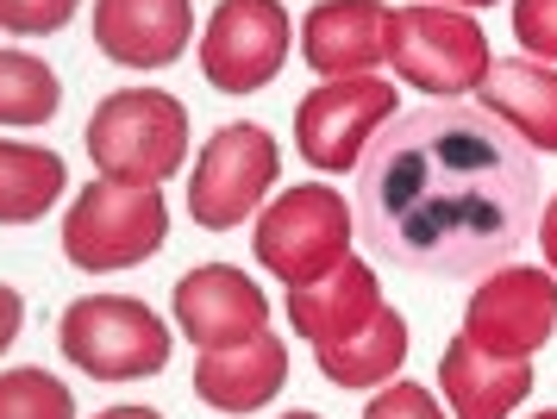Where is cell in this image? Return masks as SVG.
<instances>
[{"mask_svg": "<svg viewBox=\"0 0 557 419\" xmlns=\"http://www.w3.org/2000/svg\"><path fill=\"white\" fill-rule=\"evenodd\" d=\"M95 419H163L157 407H107V414H95Z\"/></svg>", "mask_w": 557, "mask_h": 419, "instance_id": "obj_27", "label": "cell"}, {"mask_svg": "<svg viewBox=\"0 0 557 419\" xmlns=\"http://www.w3.org/2000/svg\"><path fill=\"white\" fill-rule=\"evenodd\" d=\"M376 313H382L376 270L357 263V257H345L332 275L307 282V288H288V320H295V332L313 350H332V345H345V338H357Z\"/></svg>", "mask_w": 557, "mask_h": 419, "instance_id": "obj_14", "label": "cell"}, {"mask_svg": "<svg viewBox=\"0 0 557 419\" xmlns=\"http://www.w3.org/2000/svg\"><path fill=\"white\" fill-rule=\"evenodd\" d=\"M276 175H282V150L263 125L251 120L220 125L207 138L195 175H188V213H195L201 232H232L251 213H263V195L276 188Z\"/></svg>", "mask_w": 557, "mask_h": 419, "instance_id": "obj_6", "label": "cell"}, {"mask_svg": "<svg viewBox=\"0 0 557 419\" xmlns=\"http://www.w3.org/2000/svg\"><path fill=\"white\" fill-rule=\"evenodd\" d=\"M351 232H357L351 200L338 188H326V182H313V188L276 195L257 213L251 250H257V263L270 275H282L288 288H307V282L332 275L351 257Z\"/></svg>", "mask_w": 557, "mask_h": 419, "instance_id": "obj_5", "label": "cell"}, {"mask_svg": "<svg viewBox=\"0 0 557 419\" xmlns=\"http://www.w3.org/2000/svg\"><path fill=\"white\" fill-rule=\"evenodd\" d=\"M557 332V275L552 270H495L476 282L463 338L488 357H532Z\"/></svg>", "mask_w": 557, "mask_h": 419, "instance_id": "obj_10", "label": "cell"}, {"mask_svg": "<svg viewBox=\"0 0 557 419\" xmlns=\"http://www.w3.org/2000/svg\"><path fill=\"white\" fill-rule=\"evenodd\" d=\"M20 332H26V295L0 282V357H7V345H13Z\"/></svg>", "mask_w": 557, "mask_h": 419, "instance_id": "obj_25", "label": "cell"}, {"mask_svg": "<svg viewBox=\"0 0 557 419\" xmlns=\"http://www.w3.org/2000/svg\"><path fill=\"white\" fill-rule=\"evenodd\" d=\"M57 350L95 382H145L170 363V325L132 295H82L57 320Z\"/></svg>", "mask_w": 557, "mask_h": 419, "instance_id": "obj_3", "label": "cell"}, {"mask_svg": "<svg viewBox=\"0 0 557 419\" xmlns=\"http://www.w3.org/2000/svg\"><path fill=\"white\" fill-rule=\"evenodd\" d=\"M82 0H0V32H20V38H51L76 20Z\"/></svg>", "mask_w": 557, "mask_h": 419, "instance_id": "obj_22", "label": "cell"}, {"mask_svg": "<svg viewBox=\"0 0 557 419\" xmlns=\"http://www.w3.org/2000/svg\"><path fill=\"white\" fill-rule=\"evenodd\" d=\"M288 38H295V25L282 13V0H220L207 13V38H201L207 88H220V95L270 88L288 63Z\"/></svg>", "mask_w": 557, "mask_h": 419, "instance_id": "obj_9", "label": "cell"}, {"mask_svg": "<svg viewBox=\"0 0 557 419\" xmlns=\"http://www.w3.org/2000/svg\"><path fill=\"white\" fill-rule=\"evenodd\" d=\"M401 107V95L382 82V75H345L301 95L295 107V145L313 170L345 175L363 163V150L376 145V132L388 125V113Z\"/></svg>", "mask_w": 557, "mask_h": 419, "instance_id": "obj_8", "label": "cell"}, {"mask_svg": "<svg viewBox=\"0 0 557 419\" xmlns=\"http://www.w3.org/2000/svg\"><path fill=\"white\" fill-rule=\"evenodd\" d=\"M438 389H445L457 419H507L532 395V363L527 357H488L457 332L438 357Z\"/></svg>", "mask_w": 557, "mask_h": 419, "instance_id": "obj_16", "label": "cell"}, {"mask_svg": "<svg viewBox=\"0 0 557 419\" xmlns=\"http://www.w3.org/2000/svg\"><path fill=\"white\" fill-rule=\"evenodd\" d=\"M539 238H545V263H552V275H557V195L545 200V213H539Z\"/></svg>", "mask_w": 557, "mask_h": 419, "instance_id": "obj_26", "label": "cell"}, {"mask_svg": "<svg viewBox=\"0 0 557 419\" xmlns=\"http://www.w3.org/2000/svg\"><path fill=\"white\" fill-rule=\"evenodd\" d=\"M163 238H170L163 188H132V182H107L101 175L63 213V257L88 275L138 270L163 250Z\"/></svg>", "mask_w": 557, "mask_h": 419, "instance_id": "obj_4", "label": "cell"}, {"mask_svg": "<svg viewBox=\"0 0 557 419\" xmlns=\"http://www.w3.org/2000/svg\"><path fill=\"white\" fill-rule=\"evenodd\" d=\"M513 38L527 57L557 63V0H513Z\"/></svg>", "mask_w": 557, "mask_h": 419, "instance_id": "obj_23", "label": "cell"}, {"mask_svg": "<svg viewBox=\"0 0 557 419\" xmlns=\"http://www.w3.org/2000/svg\"><path fill=\"white\" fill-rule=\"evenodd\" d=\"M195 38V0H95V50L120 70H170Z\"/></svg>", "mask_w": 557, "mask_h": 419, "instance_id": "obj_12", "label": "cell"}, {"mask_svg": "<svg viewBox=\"0 0 557 419\" xmlns=\"http://www.w3.org/2000/svg\"><path fill=\"white\" fill-rule=\"evenodd\" d=\"M170 313H176V332L188 338L195 350H232L270 332V300L245 270L232 263H201L176 282L170 295Z\"/></svg>", "mask_w": 557, "mask_h": 419, "instance_id": "obj_11", "label": "cell"}, {"mask_svg": "<svg viewBox=\"0 0 557 419\" xmlns=\"http://www.w3.org/2000/svg\"><path fill=\"white\" fill-rule=\"evenodd\" d=\"M276 419H320V414H276Z\"/></svg>", "mask_w": 557, "mask_h": 419, "instance_id": "obj_29", "label": "cell"}, {"mask_svg": "<svg viewBox=\"0 0 557 419\" xmlns=\"http://www.w3.org/2000/svg\"><path fill=\"white\" fill-rule=\"evenodd\" d=\"M57 107H63V82L45 57L32 50H0V125H51Z\"/></svg>", "mask_w": 557, "mask_h": 419, "instance_id": "obj_20", "label": "cell"}, {"mask_svg": "<svg viewBox=\"0 0 557 419\" xmlns=\"http://www.w3.org/2000/svg\"><path fill=\"white\" fill-rule=\"evenodd\" d=\"M82 145L107 182L132 188H163L188 163V107L163 88H113L88 113Z\"/></svg>", "mask_w": 557, "mask_h": 419, "instance_id": "obj_2", "label": "cell"}, {"mask_svg": "<svg viewBox=\"0 0 557 419\" xmlns=\"http://www.w3.org/2000/svg\"><path fill=\"white\" fill-rule=\"evenodd\" d=\"M401 363H407V320L395 307H382L357 338L320 350V375H326L332 389H376V382H388Z\"/></svg>", "mask_w": 557, "mask_h": 419, "instance_id": "obj_19", "label": "cell"}, {"mask_svg": "<svg viewBox=\"0 0 557 419\" xmlns=\"http://www.w3.org/2000/svg\"><path fill=\"white\" fill-rule=\"evenodd\" d=\"M282 382H288V350L270 332H257L232 350H201V363H195V395L226 419L270 407L282 395Z\"/></svg>", "mask_w": 557, "mask_h": 419, "instance_id": "obj_15", "label": "cell"}, {"mask_svg": "<svg viewBox=\"0 0 557 419\" xmlns=\"http://www.w3.org/2000/svg\"><path fill=\"white\" fill-rule=\"evenodd\" d=\"M70 188V163L45 145L0 138V225H38Z\"/></svg>", "mask_w": 557, "mask_h": 419, "instance_id": "obj_18", "label": "cell"}, {"mask_svg": "<svg viewBox=\"0 0 557 419\" xmlns=\"http://www.w3.org/2000/svg\"><path fill=\"white\" fill-rule=\"evenodd\" d=\"M357 238L420 282H482L532 238L539 163L482 107L395 113L357 163Z\"/></svg>", "mask_w": 557, "mask_h": 419, "instance_id": "obj_1", "label": "cell"}, {"mask_svg": "<svg viewBox=\"0 0 557 419\" xmlns=\"http://www.w3.org/2000/svg\"><path fill=\"white\" fill-rule=\"evenodd\" d=\"M445 7H495V0H445Z\"/></svg>", "mask_w": 557, "mask_h": 419, "instance_id": "obj_28", "label": "cell"}, {"mask_svg": "<svg viewBox=\"0 0 557 419\" xmlns=\"http://www.w3.org/2000/svg\"><path fill=\"white\" fill-rule=\"evenodd\" d=\"M476 95H482V113H495L532 150H557V70L552 63H488Z\"/></svg>", "mask_w": 557, "mask_h": 419, "instance_id": "obj_17", "label": "cell"}, {"mask_svg": "<svg viewBox=\"0 0 557 419\" xmlns=\"http://www.w3.org/2000/svg\"><path fill=\"white\" fill-rule=\"evenodd\" d=\"M532 419H557V407H552V414H532Z\"/></svg>", "mask_w": 557, "mask_h": 419, "instance_id": "obj_30", "label": "cell"}, {"mask_svg": "<svg viewBox=\"0 0 557 419\" xmlns=\"http://www.w3.org/2000/svg\"><path fill=\"white\" fill-rule=\"evenodd\" d=\"M388 32H395V7H382V0H326L301 25L307 70H320L326 82L370 75L376 63H388Z\"/></svg>", "mask_w": 557, "mask_h": 419, "instance_id": "obj_13", "label": "cell"}, {"mask_svg": "<svg viewBox=\"0 0 557 419\" xmlns=\"http://www.w3.org/2000/svg\"><path fill=\"white\" fill-rule=\"evenodd\" d=\"M388 63L420 95H470L488 75V38L457 7H407L388 32Z\"/></svg>", "mask_w": 557, "mask_h": 419, "instance_id": "obj_7", "label": "cell"}, {"mask_svg": "<svg viewBox=\"0 0 557 419\" xmlns=\"http://www.w3.org/2000/svg\"><path fill=\"white\" fill-rule=\"evenodd\" d=\"M363 419H451V414H438V400H432L426 389H413V382H388V389L363 407Z\"/></svg>", "mask_w": 557, "mask_h": 419, "instance_id": "obj_24", "label": "cell"}, {"mask_svg": "<svg viewBox=\"0 0 557 419\" xmlns=\"http://www.w3.org/2000/svg\"><path fill=\"white\" fill-rule=\"evenodd\" d=\"M0 419H76V395L51 370H0Z\"/></svg>", "mask_w": 557, "mask_h": 419, "instance_id": "obj_21", "label": "cell"}]
</instances>
